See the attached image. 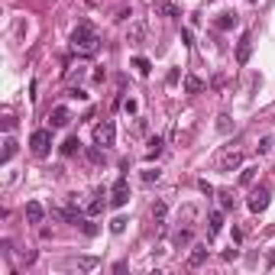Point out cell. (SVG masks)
<instances>
[{"mask_svg":"<svg viewBox=\"0 0 275 275\" xmlns=\"http://www.w3.org/2000/svg\"><path fill=\"white\" fill-rule=\"evenodd\" d=\"M269 197H272V191H269V188H256L249 194V211L252 214H262L269 207Z\"/></svg>","mask_w":275,"mask_h":275,"instance_id":"cell-5","label":"cell"},{"mask_svg":"<svg viewBox=\"0 0 275 275\" xmlns=\"http://www.w3.org/2000/svg\"><path fill=\"white\" fill-rule=\"evenodd\" d=\"M110 230H113V233H123V230H126V220H123V217H113Z\"/></svg>","mask_w":275,"mask_h":275,"instance_id":"cell-26","label":"cell"},{"mask_svg":"<svg viewBox=\"0 0 275 275\" xmlns=\"http://www.w3.org/2000/svg\"><path fill=\"white\" fill-rule=\"evenodd\" d=\"M220 204H223V207H233V191H220Z\"/></svg>","mask_w":275,"mask_h":275,"instance_id":"cell-27","label":"cell"},{"mask_svg":"<svg viewBox=\"0 0 275 275\" xmlns=\"http://www.w3.org/2000/svg\"><path fill=\"white\" fill-rule=\"evenodd\" d=\"M240 165H243V152H223V156H220V168H223V172H233Z\"/></svg>","mask_w":275,"mask_h":275,"instance_id":"cell-9","label":"cell"},{"mask_svg":"<svg viewBox=\"0 0 275 275\" xmlns=\"http://www.w3.org/2000/svg\"><path fill=\"white\" fill-rule=\"evenodd\" d=\"M207 262V249L204 246H194V252L188 256V269H197V266H204Z\"/></svg>","mask_w":275,"mask_h":275,"instance_id":"cell-12","label":"cell"},{"mask_svg":"<svg viewBox=\"0 0 275 275\" xmlns=\"http://www.w3.org/2000/svg\"><path fill=\"white\" fill-rule=\"evenodd\" d=\"M272 146H275V139H272V136H266V139H262L259 146H256V149H259V152H269V149H272Z\"/></svg>","mask_w":275,"mask_h":275,"instance_id":"cell-28","label":"cell"},{"mask_svg":"<svg viewBox=\"0 0 275 275\" xmlns=\"http://www.w3.org/2000/svg\"><path fill=\"white\" fill-rule=\"evenodd\" d=\"M220 227H223V214L214 211V214H211V236H217V233H220Z\"/></svg>","mask_w":275,"mask_h":275,"instance_id":"cell-19","label":"cell"},{"mask_svg":"<svg viewBox=\"0 0 275 275\" xmlns=\"http://www.w3.org/2000/svg\"><path fill=\"white\" fill-rule=\"evenodd\" d=\"M68 97H78V101H84V91H81V87H68Z\"/></svg>","mask_w":275,"mask_h":275,"instance_id":"cell-32","label":"cell"},{"mask_svg":"<svg viewBox=\"0 0 275 275\" xmlns=\"http://www.w3.org/2000/svg\"><path fill=\"white\" fill-rule=\"evenodd\" d=\"M217 130H220V133H230V117H227V113H223V117H220Z\"/></svg>","mask_w":275,"mask_h":275,"instance_id":"cell-29","label":"cell"},{"mask_svg":"<svg viewBox=\"0 0 275 275\" xmlns=\"http://www.w3.org/2000/svg\"><path fill=\"white\" fill-rule=\"evenodd\" d=\"M269 266H275V252H269Z\"/></svg>","mask_w":275,"mask_h":275,"instance_id":"cell-35","label":"cell"},{"mask_svg":"<svg viewBox=\"0 0 275 275\" xmlns=\"http://www.w3.org/2000/svg\"><path fill=\"white\" fill-rule=\"evenodd\" d=\"M113 139H117V126H113V120H104V123L94 126V142L101 146V149L113 146Z\"/></svg>","mask_w":275,"mask_h":275,"instance_id":"cell-2","label":"cell"},{"mask_svg":"<svg viewBox=\"0 0 275 275\" xmlns=\"http://www.w3.org/2000/svg\"><path fill=\"white\" fill-rule=\"evenodd\" d=\"M13 156H16V139H13V136H7V139H3V165H7Z\"/></svg>","mask_w":275,"mask_h":275,"instance_id":"cell-17","label":"cell"},{"mask_svg":"<svg viewBox=\"0 0 275 275\" xmlns=\"http://www.w3.org/2000/svg\"><path fill=\"white\" fill-rule=\"evenodd\" d=\"M13 126H16V120H13V117H3V130H7V133L13 130Z\"/></svg>","mask_w":275,"mask_h":275,"instance_id":"cell-34","label":"cell"},{"mask_svg":"<svg viewBox=\"0 0 275 275\" xmlns=\"http://www.w3.org/2000/svg\"><path fill=\"white\" fill-rule=\"evenodd\" d=\"M126 201H130V185H126V175H120V178L113 181V188H110V204L123 207Z\"/></svg>","mask_w":275,"mask_h":275,"instance_id":"cell-4","label":"cell"},{"mask_svg":"<svg viewBox=\"0 0 275 275\" xmlns=\"http://www.w3.org/2000/svg\"><path fill=\"white\" fill-rule=\"evenodd\" d=\"M256 172H259V168H243V175H240V185H252Z\"/></svg>","mask_w":275,"mask_h":275,"instance_id":"cell-22","label":"cell"},{"mask_svg":"<svg viewBox=\"0 0 275 275\" xmlns=\"http://www.w3.org/2000/svg\"><path fill=\"white\" fill-rule=\"evenodd\" d=\"M204 91V81L197 75H185V94H201Z\"/></svg>","mask_w":275,"mask_h":275,"instance_id":"cell-11","label":"cell"},{"mask_svg":"<svg viewBox=\"0 0 275 275\" xmlns=\"http://www.w3.org/2000/svg\"><path fill=\"white\" fill-rule=\"evenodd\" d=\"M71 46L78 49L81 55H94L97 52V29L91 23H78L71 32Z\"/></svg>","mask_w":275,"mask_h":275,"instance_id":"cell-1","label":"cell"},{"mask_svg":"<svg viewBox=\"0 0 275 275\" xmlns=\"http://www.w3.org/2000/svg\"><path fill=\"white\" fill-rule=\"evenodd\" d=\"M162 146H165V142L159 139V136H152V139H149V159H156L159 152H162Z\"/></svg>","mask_w":275,"mask_h":275,"instance_id":"cell-20","label":"cell"},{"mask_svg":"<svg viewBox=\"0 0 275 275\" xmlns=\"http://www.w3.org/2000/svg\"><path fill=\"white\" fill-rule=\"evenodd\" d=\"M191 243V230H178L175 233V246H188Z\"/></svg>","mask_w":275,"mask_h":275,"instance_id":"cell-21","label":"cell"},{"mask_svg":"<svg viewBox=\"0 0 275 275\" xmlns=\"http://www.w3.org/2000/svg\"><path fill=\"white\" fill-rule=\"evenodd\" d=\"M78 269H97V259L94 256H84V259H78Z\"/></svg>","mask_w":275,"mask_h":275,"instance_id":"cell-24","label":"cell"},{"mask_svg":"<svg viewBox=\"0 0 275 275\" xmlns=\"http://www.w3.org/2000/svg\"><path fill=\"white\" fill-rule=\"evenodd\" d=\"M197 188L204 191V194H217V191H214V185H211V181H197Z\"/></svg>","mask_w":275,"mask_h":275,"instance_id":"cell-31","label":"cell"},{"mask_svg":"<svg viewBox=\"0 0 275 275\" xmlns=\"http://www.w3.org/2000/svg\"><path fill=\"white\" fill-rule=\"evenodd\" d=\"M159 168H146V172H142V181H146V185H152V181H159Z\"/></svg>","mask_w":275,"mask_h":275,"instance_id":"cell-23","label":"cell"},{"mask_svg":"<svg viewBox=\"0 0 275 275\" xmlns=\"http://www.w3.org/2000/svg\"><path fill=\"white\" fill-rule=\"evenodd\" d=\"M165 214H168V204H165V201H156V204H152V217H156L159 223H162V220H165Z\"/></svg>","mask_w":275,"mask_h":275,"instance_id":"cell-18","label":"cell"},{"mask_svg":"<svg viewBox=\"0 0 275 275\" xmlns=\"http://www.w3.org/2000/svg\"><path fill=\"white\" fill-rule=\"evenodd\" d=\"M123 107H126V113H136V110H139V104H136V101H126Z\"/></svg>","mask_w":275,"mask_h":275,"instance_id":"cell-33","label":"cell"},{"mask_svg":"<svg viewBox=\"0 0 275 275\" xmlns=\"http://www.w3.org/2000/svg\"><path fill=\"white\" fill-rule=\"evenodd\" d=\"M49 123H52V130H62V126H68V123H71L68 107H55L52 113H49Z\"/></svg>","mask_w":275,"mask_h":275,"instance_id":"cell-7","label":"cell"},{"mask_svg":"<svg viewBox=\"0 0 275 275\" xmlns=\"http://www.w3.org/2000/svg\"><path fill=\"white\" fill-rule=\"evenodd\" d=\"M29 146L36 156H49V149H52V130H36V133L29 136Z\"/></svg>","mask_w":275,"mask_h":275,"instance_id":"cell-3","label":"cell"},{"mask_svg":"<svg viewBox=\"0 0 275 275\" xmlns=\"http://www.w3.org/2000/svg\"><path fill=\"white\" fill-rule=\"evenodd\" d=\"M236 23H240V16H236V13H220L217 16V29H233Z\"/></svg>","mask_w":275,"mask_h":275,"instance_id":"cell-13","label":"cell"},{"mask_svg":"<svg viewBox=\"0 0 275 275\" xmlns=\"http://www.w3.org/2000/svg\"><path fill=\"white\" fill-rule=\"evenodd\" d=\"M104 211V201L101 197H97V201H91V204H87V214H91V217H94V214H101Z\"/></svg>","mask_w":275,"mask_h":275,"instance_id":"cell-25","label":"cell"},{"mask_svg":"<svg viewBox=\"0 0 275 275\" xmlns=\"http://www.w3.org/2000/svg\"><path fill=\"white\" fill-rule=\"evenodd\" d=\"M126 39H130V42H142V39H146V23H133L130 32H126Z\"/></svg>","mask_w":275,"mask_h":275,"instance_id":"cell-15","label":"cell"},{"mask_svg":"<svg viewBox=\"0 0 275 275\" xmlns=\"http://www.w3.org/2000/svg\"><path fill=\"white\" fill-rule=\"evenodd\" d=\"M133 68L139 71L142 78H146V75H149V71H152V62H149V58H146V55H136V58H133Z\"/></svg>","mask_w":275,"mask_h":275,"instance_id":"cell-16","label":"cell"},{"mask_svg":"<svg viewBox=\"0 0 275 275\" xmlns=\"http://www.w3.org/2000/svg\"><path fill=\"white\" fill-rule=\"evenodd\" d=\"M42 217H46V207H42L39 201H29V204H26V220H29V223H42Z\"/></svg>","mask_w":275,"mask_h":275,"instance_id":"cell-10","label":"cell"},{"mask_svg":"<svg viewBox=\"0 0 275 275\" xmlns=\"http://www.w3.org/2000/svg\"><path fill=\"white\" fill-rule=\"evenodd\" d=\"M207 3H211V0H207Z\"/></svg>","mask_w":275,"mask_h":275,"instance_id":"cell-36","label":"cell"},{"mask_svg":"<svg viewBox=\"0 0 275 275\" xmlns=\"http://www.w3.org/2000/svg\"><path fill=\"white\" fill-rule=\"evenodd\" d=\"M152 10H156V13H162V16H181V7L178 3H172V0H152Z\"/></svg>","mask_w":275,"mask_h":275,"instance_id":"cell-8","label":"cell"},{"mask_svg":"<svg viewBox=\"0 0 275 275\" xmlns=\"http://www.w3.org/2000/svg\"><path fill=\"white\" fill-rule=\"evenodd\" d=\"M87 159H91V162H104V152L101 149H87Z\"/></svg>","mask_w":275,"mask_h":275,"instance_id":"cell-30","label":"cell"},{"mask_svg":"<svg viewBox=\"0 0 275 275\" xmlns=\"http://www.w3.org/2000/svg\"><path fill=\"white\" fill-rule=\"evenodd\" d=\"M78 149H81V139H78V136H68V139L62 142V156H65V159H68V156H75Z\"/></svg>","mask_w":275,"mask_h":275,"instance_id":"cell-14","label":"cell"},{"mask_svg":"<svg viewBox=\"0 0 275 275\" xmlns=\"http://www.w3.org/2000/svg\"><path fill=\"white\" fill-rule=\"evenodd\" d=\"M252 58V32H243L240 36V46H236V62L246 65Z\"/></svg>","mask_w":275,"mask_h":275,"instance_id":"cell-6","label":"cell"}]
</instances>
